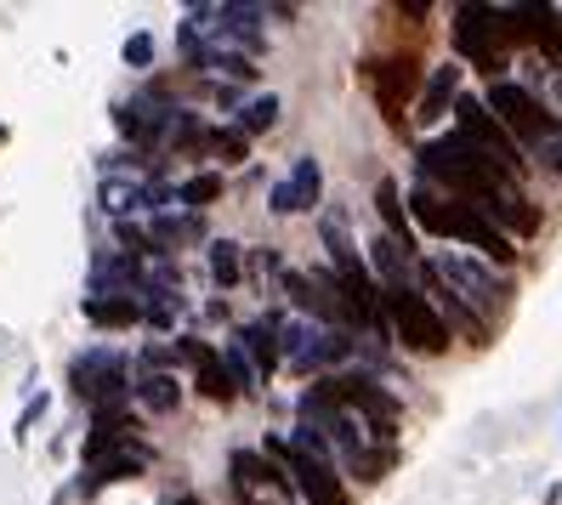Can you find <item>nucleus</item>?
I'll use <instances>...</instances> for the list:
<instances>
[{"label": "nucleus", "instance_id": "nucleus-1", "mask_svg": "<svg viewBox=\"0 0 562 505\" xmlns=\"http://www.w3.org/2000/svg\"><path fill=\"white\" fill-rule=\"evenodd\" d=\"M415 165H420V182H432V188H443L454 199H467V205H477V211L517 188L506 165L477 154L467 137H460V131H454V137H443V143H420Z\"/></svg>", "mask_w": 562, "mask_h": 505}, {"label": "nucleus", "instance_id": "nucleus-22", "mask_svg": "<svg viewBox=\"0 0 562 505\" xmlns=\"http://www.w3.org/2000/svg\"><path fill=\"white\" fill-rule=\"evenodd\" d=\"M200 233H205L200 216H193V211H177V216H154L148 245H154V250H177V245H193Z\"/></svg>", "mask_w": 562, "mask_h": 505}, {"label": "nucleus", "instance_id": "nucleus-23", "mask_svg": "<svg viewBox=\"0 0 562 505\" xmlns=\"http://www.w3.org/2000/svg\"><path fill=\"white\" fill-rule=\"evenodd\" d=\"M86 318L103 324V329H125V324L143 318V307L131 295H86Z\"/></svg>", "mask_w": 562, "mask_h": 505}, {"label": "nucleus", "instance_id": "nucleus-27", "mask_svg": "<svg viewBox=\"0 0 562 505\" xmlns=\"http://www.w3.org/2000/svg\"><path fill=\"white\" fill-rule=\"evenodd\" d=\"M375 273L386 290H404V273H409V261H404V245H392V239H375Z\"/></svg>", "mask_w": 562, "mask_h": 505}, {"label": "nucleus", "instance_id": "nucleus-26", "mask_svg": "<svg viewBox=\"0 0 562 505\" xmlns=\"http://www.w3.org/2000/svg\"><path fill=\"white\" fill-rule=\"evenodd\" d=\"M279 120V97H256V103H245L234 114V131H245V137H261V131H273Z\"/></svg>", "mask_w": 562, "mask_h": 505}, {"label": "nucleus", "instance_id": "nucleus-7", "mask_svg": "<svg viewBox=\"0 0 562 505\" xmlns=\"http://www.w3.org/2000/svg\"><path fill=\"white\" fill-rule=\"evenodd\" d=\"M318 386L336 397L341 409H352L375 444H392V431H398V420H404V409H398V397H392V392H381L370 375H324Z\"/></svg>", "mask_w": 562, "mask_h": 505}, {"label": "nucleus", "instance_id": "nucleus-17", "mask_svg": "<svg viewBox=\"0 0 562 505\" xmlns=\"http://www.w3.org/2000/svg\"><path fill=\"white\" fill-rule=\"evenodd\" d=\"M517 18L528 29V46H540L551 57V69H562V12L557 7H540V0H522Z\"/></svg>", "mask_w": 562, "mask_h": 505}, {"label": "nucleus", "instance_id": "nucleus-20", "mask_svg": "<svg viewBox=\"0 0 562 505\" xmlns=\"http://www.w3.org/2000/svg\"><path fill=\"white\" fill-rule=\"evenodd\" d=\"M324 245H329V273L336 279H352V273H363V261H358V250H352V227H347V211H329L324 216Z\"/></svg>", "mask_w": 562, "mask_h": 505}, {"label": "nucleus", "instance_id": "nucleus-18", "mask_svg": "<svg viewBox=\"0 0 562 505\" xmlns=\"http://www.w3.org/2000/svg\"><path fill=\"white\" fill-rule=\"evenodd\" d=\"M239 341H245L250 363L261 369V381H268V375H273V363L284 358V324H273V318H256V324H245V329H239Z\"/></svg>", "mask_w": 562, "mask_h": 505}, {"label": "nucleus", "instance_id": "nucleus-9", "mask_svg": "<svg viewBox=\"0 0 562 505\" xmlns=\"http://www.w3.org/2000/svg\"><path fill=\"white\" fill-rule=\"evenodd\" d=\"M268 454L295 478V489H302L307 505H347V494H341V483H336V465H329V454L302 449V444H290V437H268Z\"/></svg>", "mask_w": 562, "mask_h": 505}, {"label": "nucleus", "instance_id": "nucleus-24", "mask_svg": "<svg viewBox=\"0 0 562 505\" xmlns=\"http://www.w3.org/2000/svg\"><path fill=\"white\" fill-rule=\"evenodd\" d=\"M137 397H143V409L171 415L177 403H182V386H177V375H165V369H148V375L137 381Z\"/></svg>", "mask_w": 562, "mask_h": 505}, {"label": "nucleus", "instance_id": "nucleus-30", "mask_svg": "<svg viewBox=\"0 0 562 505\" xmlns=\"http://www.w3.org/2000/svg\"><path fill=\"white\" fill-rule=\"evenodd\" d=\"M222 165H239L245 154H250V137H245V131H211V143H205Z\"/></svg>", "mask_w": 562, "mask_h": 505}, {"label": "nucleus", "instance_id": "nucleus-31", "mask_svg": "<svg viewBox=\"0 0 562 505\" xmlns=\"http://www.w3.org/2000/svg\"><path fill=\"white\" fill-rule=\"evenodd\" d=\"M125 63H131V69H148V63H154V35H148V29H137V35L125 41Z\"/></svg>", "mask_w": 562, "mask_h": 505}, {"label": "nucleus", "instance_id": "nucleus-33", "mask_svg": "<svg viewBox=\"0 0 562 505\" xmlns=\"http://www.w3.org/2000/svg\"><path fill=\"white\" fill-rule=\"evenodd\" d=\"M41 415H46V392H41V397H35V403H29V409H23V415H18V437H23V431H29V426H35V420H41Z\"/></svg>", "mask_w": 562, "mask_h": 505}, {"label": "nucleus", "instance_id": "nucleus-35", "mask_svg": "<svg viewBox=\"0 0 562 505\" xmlns=\"http://www.w3.org/2000/svg\"><path fill=\"white\" fill-rule=\"evenodd\" d=\"M551 97H557V103H562V69H551Z\"/></svg>", "mask_w": 562, "mask_h": 505}, {"label": "nucleus", "instance_id": "nucleus-16", "mask_svg": "<svg viewBox=\"0 0 562 505\" xmlns=\"http://www.w3.org/2000/svg\"><path fill=\"white\" fill-rule=\"evenodd\" d=\"M143 471H148V449H143V444H125V449L103 454L97 465H86V483H80V494H97L103 483H131V478H143Z\"/></svg>", "mask_w": 562, "mask_h": 505}, {"label": "nucleus", "instance_id": "nucleus-4", "mask_svg": "<svg viewBox=\"0 0 562 505\" xmlns=\"http://www.w3.org/2000/svg\"><path fill=\"white\" fill-rule=\"evenodd\" d=\"M426 279H432L438 290L460 295V301H488V307H501V301L512 295V279L501 273L494 261L483 256H460V250H443V256H426Z\"/></svg>", "mask_w": 562, "mask_h": 505}, {"label": "nucleus", "instance_id": "nucleus-8", "mask_svg": "<svg viewBox=\"0 0 562 505\" xmlns=\"http://www.w3.org/2000/svg\"><path fill=\"white\" fill-rule=\"evenodd\" d=\"M449 41H454V52L467 57L477 75H501V69H506L512 41H506L501 12H494V7H460V12H454V29H449Z\"/></svg>", "mask_w": 562, "mask_h": 505}, {"label": "nucleus", "instance_id": "nucleus-21", "mask_svg": "<svg viewBox=\"0 0 562 505\" xmlns=\"http://www.w3.org/2000/svg\"><path fill=\"white\" fill-rule=\"evenodd\" d=\"M375 211H381V222L392 227V245L409 250V199H404V188L392 182V177L375 182Z\"/></svg>", "mask_w": 562, "mask_h": 505}, {"label": "nucleus", "instance_id": "nucleus-6", "mask_svg": "<svg viewBox=\"0 0 562 505\" xmlns=\"http://www.w3.org/2000/svg\"><path fill=\"white\" fill-rule=\"evenodd\" d=\"M227 478H234V505H290L302 494L268 449H234L227 454Z\"/></svg>", "mask_w": 562, "mask_h": 505}, {"label": "nucleus", "instance_id": "nucleus-28", "mask_svg": "<svg viewBox=\"0 0 562 505\" xmlns=\"http://www.w3.org/2000/svg\"><path fill=\"white\" fill-rule=\"evenodd\" d=\"M216 193H222V177H216V171H205V177H188V182L177 188V205H182V211H193V216H200V211L211 205Z\"/></svg>", "mask_w": 562, "mask_h": 505}, {"label": "nucleus", "instance_id": "nucleus-11", "mask_svg": "<svg viewBox=\"0 0 562 505\" xmlns=\"http://www.w3.org/2000/svg\"><path fill=\"white\" fill-rule=\"evenodd\" d=\"M454 125H460V137H467L477 154H488V159H501L506 165V171H517V137H512V131L501 125V120H494V109L488 103H477V97H467V91H460V103H454Z\"/></svg>", "mask_w": 562, "mask_h": 505}, {"label": "nucleus", "instance_id": "nucleus-15", "mask_svg": "<svg viewBox=\"0 0 562 505\" xmlns=\"http://www.w3.org/2000/svg\"><path fill=\"white\" fill-rule=\"evenodd\" d=\"M182 358L193 363V381H200L205 397H216V403L239 397V386H234V375H227V363H222L216 347H205V341H182Z\"/></svg>", "mask_w": 562, "mask_h": 505}, {"label": "nucleus", "instance_id": "nucleus-32", "mask_svg": "<svg viewBox=\"0 0 562 505\" xmlns=\"http://www.w3.org/2000/svg\"><path fill=\"white\" fill-rule=\"evenodd\" d=\"M535 159L546 165V171H551V177H562V131H557V137H551V143H546V148H540Z\"/></svg>", "mask_w": 562, "mask_h": 505}, {"label": "nucleus", "instance_id": "nucleus-5", "mask_svg": "<svg viewBox=\"0 0 562 505\" xmlns=\"http://www.w3.org/2000/svg\"><path fill=\"white\" fill-rule=\"evenodd\" d=\"M488 109H494V120H501L512 137H517V148H546L557 131H562V120L557 114H546V103L528 86H512V80H494L488 86Z\"/></svg>", "mask_w": 562, "mask_h": 505}, {"label": "nucleus", "instance_id": "nucleus-2", "mask_svg": "<svg viewBox=\"0 0 562 505\" xmlns=\"http://www.w3.org/2000/svg\"><path fill=\"white\" fill-rule=\"evenodd\" d=\"M409 199V222L415 227H426V233H438V239H454V245H472L483 261H494L506 273V267L517 261V250H512V239L501 227H494L477 205H467V199H454V193H443V188H432V182H420V188H409L404 193Z\"/></svg>", "mask_w": 562, "mask_h": 505}, {"label": "nucleus", "instance_id": "nucleus-14", "mask_svg": "<svg viewBox=\"0 0 562 505\" xmlns=\"http://www.w3.org/2000/svg\"><path fill=\"white\" fill-rule=\"evenodd\" d=\"M324 199V171H318V159H295L290 165V177L273 188V211L279 216H302V211H313Z\"/></svg>", "mask_w": 562, "mask_h": 505}, {"label": "nucleus", "instance_id": "nucleus-10", "mask_svg": "<svg viewBox=\"0 0 562 505\" xmlns=\"http://www.w3.org/2000/svg\"><path fill=\"white\" fill-rule=\"evenodd\" d=\"M347 352H352L347 329H329V324H313V318L284 324V358H290V369H302V375H313V369H336Z\"/></svg>", "mask_w": 562, "mask_h": 505}, {"label": "nucleus", "instance_id": "nucleus-34", "mask_svg": "<svg viewBox=\"0 0 562 505\" xmlns=\"http://www.w3.org/2000/svg\"><path fill=\"white\" fill-rule=\"evenodd\" d=\"M165 505H205L200 494H177V500H165Z\"/></svg>", "mask_w": 562, "mask_h": 505}, {"label": "nucleus", "instance_id": "nucleus-29", "mask_svg": "<svg viewBox=\"0 0 562 505\" xmlns=\"http://www.w3.org/2000/svg\"><path fill=\"white\" fill-rule=\"evenodd\" d=\"M222 363H227V375H234V386H239V392H256V386H261V369L250 363V352H245L239 335H234V347L222 352Z\"/></svg>", "mask_w": 562, "mask_h": 505}, {"label": "nucleus", "instance_id": "nucleus-3", "mask_svg": "<svg viewBox=\"0 0 562 505\" xmlns=\"http://www.w3.org/2000/svg\"><path fill=\"white\" fill-rule=\"evenodd\" d=\"M381 313H386L392 335H398L409 352L438 358V352H449V341H454V329L443 324V313H438L426 295H415L409 284H404V290H386V295H381Z\"/></svg>", "mask_w": 562, "mask_h": 505}, {"label": "nucleus", "instance_id": "nucleus-19", "mask_svg": "<svg viewBox=\"0 0 562 505\" xmlns=\"http://www.w3.org/2000/svg\"><path fill=\"white\" fill-rule=\"evenodd\" d=\"M454 103H460V69H454V63H443V69H432V80L420 86V120L432 125V120L454 114Z\"/></svg>", "mask_w": 562, "mask_h": 505}, {"label": "nucleus", "instance_id": "nucleus-13", "mask_svg": "<svg viewBox=\"0 0 562 505\" xmlns=\"http://www.w3.org/2000/svg\"><path fill=\"white\" fill-rule=\"evenodd\" d=\"M415 91H420V69H415V57H381L375 63V103L392 125H404V109L415 103Z\"/></svg>", "mask_w": 562, "mask_h": 505}, {"label": "nucleus", "instance_id": "nucleus-36", "mask_svg": "<svg viewBox=\"0 0 562 505\" xmlns=\"http://www.w3.org/2000/svg\"><path fill=\"white\" fill-rule=\"evenodd\" d=\"M0 148H7V125H0Z\"/></svg>", "mask_w": 562, "mask_h": 505}, {"label": "nucleus", "instance_id": "nucleus-12", "mask_svg": "<svg viewBox=\"0 0 562 505\" xmlns=\"http://www.w3.org/2000/svg\"><path fill=\"white\" fill-rule=\"evenodd\" d=\"M69 381H75V392L86 397V403H125V358L114 352V347H97V352H86V358H75V369H69Z\"/></svg>", "mask_w": 562, "mask_h": 505}, {"label": "nucleus", "instance_id": "nucleus-25", "mask_svg": "<svg viewBox=\"0 0 562 505\" xmlns=\"http://www.w3.org/2000/svg\"><path fill=\"white\" fill-rule=\"evenodd\" d=\"M211 279H216L222 290H234V284L245 279V256H239L234 239H211Z\"/></svg>", "mask_w": 562, "mask_h": 505}]
</instances>
